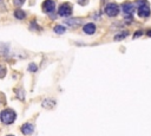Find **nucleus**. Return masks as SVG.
Returning a JSON list of instances; mask_svg holds the SVG:
<instances>
[{"instance_id":"6","label":"nucleus","mask_w":151,"mask_h":136,"mask_svg":"<svg viewBox=\"0 0 151 136\" xmlns=\"http://www.w3.org/2000/svg\"><path fill=\"white\" fill-rule=\"evenodd\" d=\"M122 9L126 14H132L133 11H134V5L131 4V2H125V4L122 5Z\"/></svg>"},{"instance_id":"3","label":"nucleus","mask_w":151,"mask_h":136,"mask_svg":"<svg viewBox=\"0 0 151 136\" xmlns=\"http://www.w3.org/2000/svg\"><path fill=\"white\" fill-rule=\"evenodd\" d=\"M59 15L61 17H70L71 13H72V6L70 4H63L60 7H59V11H58Z\"/></svg>"},{"instance_id":"9","label":"nucleus","mask_w":151,"mask_h":136,"mask_svg":"<svg viewBox=\"0 0 151 136\" xmlns=\"http://www.w3.org/2000/svg\"><path fill=\"white\" fill-rule=\"evenodd\" d=\"M54 105H55V101H53V99H45L42 102V106L47 108V109H52Z\"/></svg>"},{"instance_id":"4","label":"nucleus","mask_w":151,"mask_h":136,"mask_svg":"<svg viewBox=\"0 0 151 136\" xmlns=\"http://www.w3.org/2000/svg\"><path fill=\"white\" fill-rule=\"evenodd\" d=\"M55 9V2L53 0H45L42 2V11L46 13H52Z\"/></svg>"},{"instance_id":"1","label":"nucleus","mask_w":151,"mask_h":136,"mask_svg":"<svg viewBox=\"0 0 151 136\" xmlns=\"http://www.w3.org/2000/svg\"><path fill=\"white\" fill-rule=\"evenodd\" d=\"M0 117H1V121L5 124H11V123H13L15 121L17 115H15V112L12 109H5V110L1 111Z\"/></svg>"},{"instance_id":"15","label":"nucleus","mask_w":151,"mask_h":136,"mask_svg":"<svg viewBox=\"0 0 151 136\" xmlns=\"http://www.w3.org/2000/svg\"><path fill=\"white\" fill-rule=\"evenodd\" d=\"M5 75H6V69L0 65V78H2Z\"/></svg>"},{"instance_id":"17","label":"nucleus","mask_w":151,"mask_h":136,"mask_svg":"<svg viewBox=\"0 0 151 136\" xmlns=\"http://www.w3.org/2000/svg\"><path fill=\"white\" fill-rule=\"evenodd\" d=\"M143 34V31H137L136 33H134V35H133V38H138V37H140Z\"/></svg>"},{"instance_id":"14","label":"nucleus","mask_w":151,"mask_h":136,"mask_svg":"<svg viewBox=\"0 0 151 136\" xmlns=\"http://www.w3.org/2000/svg\"><path fill=\"white\" fill-rule=\"evenodd\" d=\"M37 65L35 64H33V63H31L29 65H28V71H31V72H35L37 71Z\"/></svg>"},{"instance_id":"7","label":"nucleus","mask_w":151,"mask_h":136,"mask_svg":"<svg viewBox=\"0 0 151 136\" xmlns=\"http://www.w3.org/2000/svg\"><path fill=\"white\" fill-rule=\"evenodd\" d=\"M83 31H84V33H86V34H93L94 31H96V25L92 24V22L85 24V25L83 26Z\"/></svg>"},{"instance_id":"10","label":"nucleus","mask_w":151,"mask_h":136,"mask_svg":"<svg viewBox=\"0 0 151 136\" xmlns=\"http://www.w3.org/2000/svg\"><path fill=\"white\" fill-rule=\"evenodd\" d=\"M14 17L17 19H24L26 17V13L24 11H21V9H15L14 11Z\"/></svg>"},{"instance_id":"18","label":"nucleus","mask_w":151,"mask_h":136,"mask_svg":"<svg viewBox=\"0 0 151 136\" xmlns=\"http://www.w3.org/2000/svg\"><path fill=\"white\" fill-rule=\"evenodd\" d=\"M78 4H80V5H85V4H87V0H78Z\"/></svg>"},{"instance_id":"5","label":"nucleus","mask_w":151,"mask_h":136,"mask_svg":"<svg viewBox=\"0 0 151 136\" xmlns=\"http://www.w3.org/2000/svg\"><path fill=\"white\" fill-rule=\"evenodd\" d=\"M138 14H139L140 18H147V17L150 15V7H149V5H147L146 2L139 6V8H138Z\"/></svg>"},{"instance_id":"8","label":"nucleus","mask_w":151,"mask_h":136,"mask_svg":"<svg viewBox=\"0 0 151 136\" xmlns=\"http://www.w3.org/2000/svg\"><path fill=\"white\" fill-rule=\"evenodd\" d=\"M33 130H34V127H33V124H31V123H25V124L21 125V132L25 134V135L32 134Z\"/></svg>"},{"instance_id":"13","label":"nucleus","mask_w":151,"mask_h":136,"mask_svg":"<svg viewBox=\"0 0 151 136\" xmlns=\"http://www.w3.org/2000/svg\"><path fill=\"white\" fill-rule=\"evenodd\" d=\"M127 34H129L127 32H120V33H118L117 35H114V40H120V39L125 38Z\"/></svg>"},{"instance_id":"12","label":"nucleus","mask_w":151,"mask_h":136,"mask_svg":"<svg viewBox=\"0 0 151 136\" xmlns=\"http://www.w3.org/2000/svg\"><path fill=\"white\" fill-rule=\"evenodd\" d=\"M54 32H55L57 34H63V33L65 32V27L61 26V25H57V26L54 27Z\"/></svg>"},{"instance_id":"11","label":"nucleus","mask_w":151,"mask_h":136,"mask_svg":"<svg viewBox=\"0 0 151 136\" xmlns=\"http://www.w3.org/2000/svg\"><path fill=\"white\" fill-rule=\"evenodd\" d=\"M81 22V20L80 19H68V20H66V24H68V25H72V26H77L78 24H80Z\"/></svg>"},{"instance_id":"19","label":"nucleus","mask_w":151,"mask_h":136,"mask_svg":"<svg viewBox=\"0 0 151 136\" xmlns=\"http://www.w3.org/2000/svg\"><path fill=\"white\" fill-rule=\"evenodd\" d=\"M146 34H147V37H151V30H150V31H147V33H146Z\"/></svg>"},{"instance_id":"16","label":"nucleus","mask_w":151,"mask_h":136,"mask_svg":"<svg viewBox=\"0 0 151 136\" xmlns=\"http://www.w3.org/2000/svg\"><path fill=\"white\" fill-rule=\"evenodd\" d=\"M13 2H14L15 6H21L25 2V0H13Z\"/></svg>"},{"instance_id":"20","label":"nucleus","mask_w":151,"mask_h":136,"mask_svg":"<svg viewBox=\"0 0 151 136\" xmlns=\"http://www.w3.org/2000/svg\"><path fill=\"white\" fill-rule=\"evenodd\" d=\"M7 136H13V135H7Z\"/></svg>"},{"instance_id":"2","label":"nucleus","mask_w":151,"mask_h":136,"mask_svg":"<svg viewBox=\"0 0 151 136\" xmlns=\"http://www.w3.org/2000/svg\"><path fill=\"white\" fill-rule=\"evenodd\" d=\"M105 13L109 17H116L119 13V7L116 4H107L105 7Z\"/></svg>"}]
</instances>
